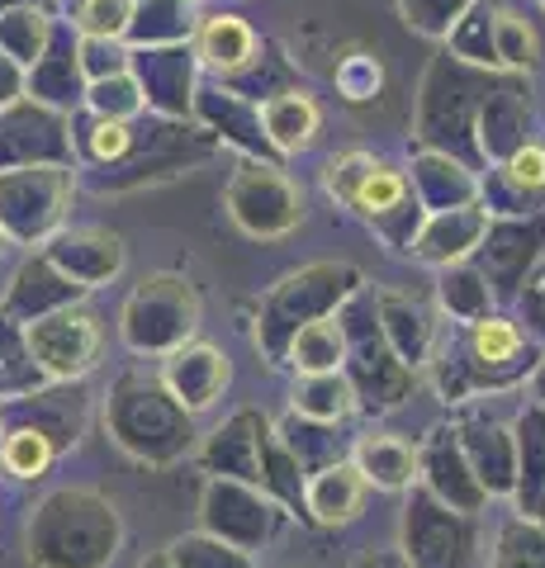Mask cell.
I'll return each mask as SVG.
<instances>
[{
    "mask_svg": "<svg viewBox=\"0 0 545 568\" xmlns=\"http://www.w3.org/2000/svg\"><path fill=\"white\" fill-rule=\"evenodd\" d=\"M0 459H6V469L14 478H39L52 465V440L43 432H14L6 440V450H0Z\"/></svg>",
    "mask_w": 545,
    "mask_h": 568,
    "instance_id": "obj_7",
    "label": "cell"
},
{
    "mask_svg": "<svg viewBox=\"0 0 545 568\" xmlns=\"http://www.w3.org/2000/svg\"><path fill=\"white\" fill-rule=\"evenodd\" d=\"M327 190L337 194V200L356 204L361 213H390L403 204V194H408V185H403V175L394 166L375 162V156H361V152H351L327 166Z\"/></svg>",
    "mask_w": 545,
    "mask_h": 568,
    "instance_id": "obj_1",
    "label": "cell"
},
{
    "mask_svg": "<svg viewBox=\"0 0 545 568\" xmlns=\"http://www.w3.org/2000/svg\"><path fill=\"white\" fill-rule=\"evenodd\" d=\"M494 48H498L503 62L526 67V62H532V52H536V39H532V29H526L517 14H498V20H494Z\"/></svg>",
    "mask_w": 545,
    "mask_h": 568,
    "instance_id": "obj_9",
    "label": "cell"
},
{
    "mask_svg": "<svg viewBox=\"0 0 545 568\" xmlns=\"http://www.w3.org/2000/svg\"><path fill=\"white\" fill-rule=\"evenodd\" d=\"M95 152L100 156H124L129 152V129L124 123H100L95 129Z\"/></svg>",
    "mask_w": 545,
    "mask_h": 568,
    "instance_id": "obj_12",
    "label": "cell"
},
{
    "mask_svg": "<svg viewBox=\"0 0 545 568\" xmlns=\"http://www.w3.org/2000/svg\"><path fill=\"white\" fill-rule=\"evenodd\" d=\"M507 171H513V181H517V185L541 190V185H545V152H541V148H522Z\"/></svg>",
    "mask_w": 545,
    "mask_h": 568,
    "instance_id": "obj_11",
    "label": "cell"
},
{
    "mask_svg": "<svg viewBox=\"0 0 545 568\" xmlns=\"http://www.w3.org/2000/svg\"><path fill=\"white\" fill-rule=\"evenodd\" d=\"M261 123H266V133L280 152H299L319 133V104L309 95H275L261 104Z\"/></svg>",
    "mask_w": 545,
    "mask_h": 568,
    "instance_id": "obj_3",
    "label": "cell"
},
{
    "mask_svg": "<svg viewBox=\"0 0 545 568\" xmlns=\"http://www.w3.org/2000/svg\"><path fill=\"white\" fill-rule=\"evenodd\" d=\"M29 346L39 351V361L52 375H81L100 351V327L91 313H62V317H48V323L33 327Z\"/></svg>",
    "mask_w": 545,
    "mask_h": 568,
    "instance_id": "obj_2",
    "label": "cell"
},
{
    "mask_svg": "<svg viewBox=\"0 0 545 568\" xmlns=\"http://www.w3.org/2000/svg\"><path fill=\"white\" fill-rule=\"evenodd\" d=\"M129 14H133V0H81V29L100 33V39L124 29Z\"/></svg>",
    "mask_w": 545,
    "mask_h": 568,
    "instance_id": "obj_10",
    "label": "cell"
},
{
    "mask_svg": "<svg viewBox=\"0 0 545 568\" xmlns=\"http://www.w3.org/2000/svg\"><path fill=\"white\" fill-rule=\"evenodd\" d=\"M522 346V336L513 323H503V317H484L480 327H474V355L480 361H513Z\"/></svg>",
    "mask_w": 545,
    "mask_h": 568,
    "instance_id": "obj_8",
    "label": "cell"
},
{
    "mask_svg": "<svg viewBox=\"0 0 545 568\" xmlns=\"http://www.w3.org/2000/svg\"><path fill=\"white\" fill-rule=\"evenodd\" d=\"M337 355H342V336H337V327H327V323H309L304 332L294 336V365L309 369V375L332 369L337 365Z\"/></svg>",
    "mask_w": 545,
    "mask_h": 568,
    "instance_id": "obj_6",
    "label": "cell"
},
{
    "mask_svg": "<svg viewBox=\"0 0 545 568\" xmlns=\"http://www.w3.org/2000/svg\"><path fill=\"white\" fill-rule=\"evenodd\" d=\"M356 459H361V469L371 474L380 488H403V484L413 478V450L403 446V440H394V436H371V440H361Z\"/></svg>",
    "mask_w": 545,
    "mask_h": 568,
    "instance_id": "obj_5",
    "label": "cell"
},
{
    "mask_svg": "<svg viewBox=\"0 0 545 568\" xmlns=\"http://www.w3.org/2000/svg\"><path fill=\"white\" fill-rule=\"evenodd\" d=\"M252 52H256V39H252V29L242 20H233V14H214V20H204V29H200V58L209 67L238 71V67L252 62Z\"/></svg>",
    "mask_w": 545,
    "mask_h": 568,
    "instance_id": "obj_4",
    "label": "cell"
}]
</instances>
